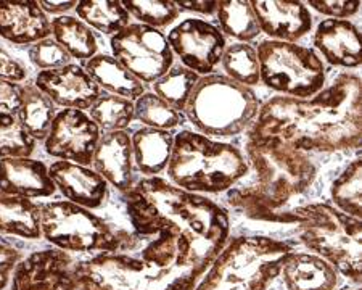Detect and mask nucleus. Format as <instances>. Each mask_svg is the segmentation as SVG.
Segmentation results:
<instances>
[{"label":"nucleus","instance_id":"f257e3e1","mask_svg":"<svg viewBox=\"0 0 362 290\" xmlns=\"http://www.w3.org/2000/svg\"><path fill=\"white\" fill-rule=\"evenodd\" d=\"M251 136L277 137L301 152H343L361 147L362 84L340 73L311 98L276 95L264 102Z\"/></svg>","mask_w":362,"mask_h":290},{"label":"nucleus","instance_id":"f03ea898","mask_svg":"<svg viewBox=\"0 0 362 290\" xmlns=\"http://www.w3.org/2000/svg\"><path fill=\"white\" fill-rule=\"evenodd\" d=\"M139 255L100 253L74 265L78 290H194L221 250L163 231Z\"/></svg>","mask_w":362,"mask_h":290},{"label":"nucleus","instance_id":"7ed1b4c3","mask_svg":"<svg viewBox=\"0 0 362 290\" xmlns=\"http://www.w3.org/2000/svg\"><path fill=\"white\" fill-rule=\"evenodd\" d=\"M126 210L139 237L176 231L223 250L230 221L226 208L204 195L187 192L160 176L144 178L126 194Z\"/></svg>","mask_w":362,"mask_h":290},{"label":"nucleus","instance_id":"20e7f679","mask_svg":"<svg viewBox=\"0 0 362 290\" xmlns=\"http://www.w3.org/2000/svg\"><path fill=\"white\" fill-rule=\"evenodd\" d=\"M247 160L258 182L230 189L227 200L253 221L293 223L290 202L309 190L317 178V166L308 153L277 137L248 136Z\"/></svg>","mask_w":362,"mask_h":290},{"label":"nucleus","instance_id":"39448f33","mask_svg":"<svg viewBox=\"0 0 362 290\" xmlns=\"http://www.w3.org/2000/svg\"><path fill=\"white\" fill-rule=\"evenodd\" d=\"M171 184L192 194H221L230 190L250 171L248 160L235 145L213 141L200 132L174 134L168 163Z\"/></svg>","mask_w":362,"mask_h":290},{"label":"nucleus","instance_id":"423d86ee","mask_svg":"<svg viewBox=\"0 0 362 290\" xmlns=\"http://www.w3.org/2000/svg\"><path fill=\"white\" fill-rule=\"evenodd\" d=\"M291 252L295 250L290 243L272 237H233L194 290H267Z\"/></svg>","mask_w":362,"mask_h":290},{"label":"nucleus","instance_id":"0eeeda50","mask_svg":"<svg viewBox=\"0 0 362 290\" xmlns=\"http://www.w3.org/2000/svg\"><path fill=\"white\" fill-rule=\"evenodd\" d=\"M261 103L251 87L226 74L200 76L185 107V118L206 137H233L255 123Z\"/></svg>","mask_w":362,"mask_h":290},{"label":"nucleus","instance_id":"6e6552de","mask_svg":"<svg viewBox=\"0 0 362 290\" xmlns=\"http://www.w3.org/2000/svg\"><path fill=\"white\" fill-rule=\"evenodd\" d=\"M298 237L317 257L354 284H361V219L348 216L327 203L291 208Z\"/></svg>","mask_w":362,"mask_h":290},{"label":"nucleus","instance_id":"1a4fd4ad","mask_svg":"<svg viewBox=\"0 0 362 290\" xmlns=\"http://www.w3.org/2000/svg\"><path fill=\"white\" fill-rule=\"evenodd\" d=\"M40 229L47 240L63 252L115 253L136 250L139 236L115 229L102 216L68 200L40 205Z\"/></svg>","mask_w":362,"mask_h":290},{"label":"nucleus","instance_id":"9d476101","mask_svg":"<svg viewBox=\"0 0 362 290\" xmlns=\"http://www.w3.org/2000/svg\"><path fill=\"white\" fill-rule=\"evenodd\" d=\"M259 79L280 95L311 98L325 86V65L313 49L296 42L262 40L256 47Z\"/></svg>","mask_w":362,"mask_h":290},{"label":"nucleus","instance_id":"9b49d317","mask_svg":"<svg viewBox=\"0 0 362 290\" xmlns=\"http://www.w3.org/2000/svg\"><path fill=\"white\" fill-rule=\"evenodd\" d=\"M110 44L116 60L144 86L153 84L174 65L168 37L160 29L142 23H131L112 36Z\"/></svg>","mask_w":362,"mask_h":290},{"label":"nucleus","instance_id":"f8f14e48","mask_svg":"<svg viewBox=\"0 0 362 290\" xmlns=\"http://www.w3.org/2000/svg\"><path fill=\"white\" fill-rule=\"evenodd\" d=\"M173 54L180 58L182 66L198 76H208L223 60L227 47L219 28L200 18H187L168 33Z\"/></svg>","mask_w":362,"mask_h":290},{"label":"nucleus","instance_id":"ddd939ff","mask_svg":"<svg viewBox=\"0 0 362 290\" xmlns=\"http://www.w3.org/2000/svg\"><path fill=\"white\" fill-rule=\"evenodd\" d=\"M100 136L102 131L83 110L63 108L52 123L44 149L54 158L89 166Z\"/></svg>","mask_w":362,"mask_h":290},{"label":"nucleus","instance_id":"4468645a","mask_svg":"<svg viewBox=\"0 0 362 290\" xmlns=\"http://www.w3.org/2000/svg\"><path fill=\"white\" fill-rule=\"evenodd\" d=\"M68 252L40 250L20 260L10 290H78Z\"/></svg>","mask_w":362,"mask_h":290},{"label":"nucleus","instance_id":"2eb2a0df","mask_svg":"<svg viewBox=\"0 0 362 290\" xmlns=\"http://www.w3.org/2000/svg\"><path fill=\"white\" fill-rule=\"evenodd\" d=\"M34 84L55 105L62 108H74L84 112L102 95V89L93 83L86 69L73 63L58 69L39 71Z\"/></svg>","mask_w":362,"mask_h":290},{"label":"nucleus","instance_id":"dca6fc26","mask_svg":"<svg viewBox=\"0 0 362 290\" xmlns=\"http://www.w3.org/2000/svg\"><path fill=\"white\" fill-rule=\"evenodd\" d=\"M261 33H266L271 40L296 42L313 29V13L303 2L285 0H251Z\"/></svg>","mask_w":362,"mask_h":290},{"label":"nucleus","instance_id":"f3484780","mask_svg":"<svg viewBox=\"0 0 362 290\" xmlns=\"http://www.w3.org/2000/svg\"><path fill=\"white\" fill-rule=\"evenodd\" d=\"M49 176L68 202L87 210H97L108 199V182L89 166L58 160L49 166Z\"/></svg>","mask_w":362,"mask_h":290},{"label":"nucleus","instance_id":"a211bd4d","mask_svg":"<svg viewBox=\"0 0 362 290\" xmlns=\"http://www.w3.org/2000/svg\"><path fill=\"white\" fill-rule=\"evenodd\" d=\"M93 171L122 194L134 187V152L131 136L126 131L103 132L92 158Z\"/></svg>","mask_w":362,"mask_h":290},{"label":"nucleus","instance_id":"6ab92c4d","mask_svg":"<svg viewBox=\"0 0 362 290\" xmlns=\"http://www.w3.org/2000/svg\"><path fill=\"white\" fill-rule=\"evenodd\" d=\"M50 20L34 0H0V37L33 45L52 36Z\"/></svg>","mask_w":362,"mask_h":290},{"label":"nucleus","instance_id":"aec40b11","mask_svg":"<svg viewBox=\"0 0 362 290\" xmlns=\"http://www.w3.org/2000/svg\"><path fill=\"white\" fill-rule=\"evenodd\" d=\"M0 192L26 199H45L57 192L49 168L31 156L0 160Z\"/></svg>","mask_w":362,"mask_h":290},{"label":"nucleus","instance_id":"412c9836","mask_svg":"<svg viewBox=\"0 0 362 290\" xmlns=\"http://www.w3.org/2000/svg\"><path fill=\"white\" fill-rule=\"evenodd\" d=\"M314 45L330 65L341 68L361 66L359 29L349 20L327 18L314 31Z\"/></svg>","mask_w":362,"mask_h":290},{"label":"nucleus","instance_id":"4be33fe9","mask_svg":"<svg viewBox=\"0 0 362 290\" xmlns=\"http://www.w3.org/2000/svg\"><path fill=\"white\" fill-rule=\"evenodd\" d=\"M280 274L287 290H335L340 277L334 266L311 253L291 252L285 258Z\"/></svg>","mask_w":362,"mask_h":290},{"label":"nucleus","instance_id":"5701e85b","mask_svg":"<svg viewBox=\"0 0 362 290\" xmlns=\"http://www.w3.org/2000/svg\"><path fill=\"white\" fill-rule=\"evenodd\" d=\"M134 163L145 178L158 176L168 168L171 158L174 134L171 131L140 127L131 136Z\"/></svg>","mask_w":362,"mask_h":290},{"label":"nucleus","instance_id":"b1692460","mask_svg":"<svg viewBox=\"0 0 362 290\" xmlns=\"http://www.w3.org/2000/svg\"><path fill=\"white\" fill-rule=\"evenodd\" d=\"M86 73L100 89L113 95H119L136 102L145 94V86L134 78L113 55L97 54L86 63Z\"/></svg>","mask_w":362,"mask_h":290},{"label":"nucleus","instance_id":"393cba45","mask_svg":"<svg viewBox=\"0 0 362 290\" xmlns=\"http://www.w3.org/2000/svg\"><path fill=\"white\" fill-rule=\"evenodd\" d=\"M0 231L23 239H40V205L26 197L0 192Z\"/></svg>","mask_w":362,"mask_h":290},{"label":"nucleus","instance_id":"a878e982","mask_svg":"<svg viewBox=\"0 0 362 290\" xmlns=\"http://www.w3.org/2000/svg\"><path fill=\"white\" fill-rule=\"evenodd\" d=\"M57 113L55 103L42 91H39L36 84L21 86V102L16 118L29 132V136L36 141H45Z\"/></svg>","mask_w":362,"mask_h":290},{"label":"nucleus","instance_id":"bb28decb","mask_svg":"<svg viewBox=\"0 0 362 290\" xmlns=\"http://www.w3.org/2000/svg\"><path fill=\"white\" fill-rule=\"evenodd\" d=\"M50 31L54 40H57L71 58L84 62L97 55L98 40L95 34L78 16H57L50 23Z\"/></svg>","mask_w":362,"mask_h":290},{"label":"nucleus","instance_id":"cd10ccee","mask_svg":"<svg viewBox=\"0 0 362 290\" xmlns=\"http://www.w3.org/2000/svg\"><path fill=\"white\" fill-rule=\"evenodd\" d=\"M74 10L81 21L107 36H115L131 25V15L118 0H79Z\"/></svg>","mask_w":362,"mask_h":290},{"label":"nucleus","instance_id":"c85d7f7f","mask_svg":"<svg viewBox=\"0 0 362 290\" xmlns=\"http://www.w3.org/2000/svg\"><path fill=\"white\" fill-rule=\"evenodd\" d=\"M221 33L248 44L261 34L258 21L250 2L245 0H223L216 10Z\"/></svg>","mask_w":362,"mask_h":290},{"label":"nucleus","instance_id":"c756f323","mask_svg":"<svg viewBox=\"0 0 362 290\" xmlns=\"http://www.w3.org/2000/svg\"><path fill=\"white\" fill-rule=\"evenodd\" d=\"M87 112L98 129L103 132L126 131L134 121V102L129 98L102 92V95Z\"/></svg>","mask_w":362,"mask_h":290},{"label":"nucleus","instance_id":"7c9ffc66","mask_svg":"<svg viewBox=\"0 0 362 290\" xmlns=\"http://www.w3.org/2000/svg\"><path fill=\"white\" fill-rule=\"evenodd\" d=\"M198 79H200V76L192 69L180 65H173L153 83V94L163 98L177 112H184Z\"/></svg>","mask_w":362,"mask_h":290},{"label":"nucleus","instance_id":"2f4dec72","mask_svg":"<svg viewBox=\"0 0 362 290\" xmlns=\"http://www.w3.org/2000/svg\"><path fill=\"white\" fill-rule=\"evenodd\" d=\"M361 158L353 160L340 173L330 187L332 200L335 202L337 210L348 216L361 219L362 216V195H361Z\"/></svg>","mask_w":362,"mask_h":290},{"label":"nucleus","instance_id":"473e14b6","mask_svg":"<svg viewBox=\"0 0 362 290\" xmlns=\"http://www.w3.org/2000/svg\"><path fill=\"white\" fill-rule=\"evenodd\" d=\"M134 120L140 121L145 127L171 131L184 124L185 118L182 112H177L153 92H145L134 102Z\"/></svg>","mask_w":362,"mask_h":290},{"label":"nucleus","instance_id":"72a5a7b5","mask_svg":"<svg viewBox=\"0 0 362 290\" xmlns=\"http://www.w3.org/2000/svg\"><path fill=\"white\" fill-rule=\"evenodd\" d=\"M221 63L226 76L238 84L251 87L261 83L258 54L253 45L245 42L227 45Z\"/></svg>","mask_w":362,"mask_h":290},{"label":"nucleus","instance_id":"f704fd0d","mask_svg":"<svg viewBox=\"0 0 362 290\" xmlns=\"http://www.w3.org/2000/svg\"><path fill=\"white\" fill-rule=\"evenodd\" d=\"M36 147L37 141L29 136L16 115L0 112V160L31 156Z\"/></svg>","mask_w":362,"mask_h":290},{"label":"nucleus","instance_id":"c9c22d12","mask_svg":"<svg viewBox=\"0 0 362 290\" xmlns=\"http://www.w3.org/2000/svg\"><path fill=\"white\" fill-rule=\"evenodd\" d=\"M122 5L139 23L155 29L171 26L180 15L177 4L171 0H126Z\"/></svg>","mask_w":362,"mask_h":290},{"label":"nucleus","instance_id":"e433bc0d","mask_svg":"<svg viewBox=\"0 0 362 290\" xmlns=\"http://www.w3.org/2000/svg\"><path fill=\"white\" fill-rule=\"evenodd\" d=\"M28 57L34 66L40 71H49V69H58L69 65L71 57L62 47L57 40L47 37L44 40L33 44L28 50Z\"/></svg>","mask_w":362,"mask_h":290},{"label":"nucleus","instance_id":"4c0bfd02","mask_svg":"<svg viewBox=\"0 0 362 290\" xmlns=\"http://www.w3.org/2000/svg\"><path fill=\"white\" fill-rule=\"evenodd\" d=\"M308 5L319 11V13L329 16V18L348 20L358 13L361 2L359 0H343V2H335V0H309Z\"/></svg>","mask_w":362,"mask_h":290},{"label":"nucleus","instance_id":"58836bf2","mask_svg":"<svg viewBox=\"0 0 362 290\" xmlns=\"http://www.w3.org/2000/svg\"><path fill=\"white\" fill-rule=\"evenodd\" d=\"M28 78V69L20 60L8 54L7 50L0 47V79L11 81V83H21Z\"/></svg>","mask_w":362,"mask_h":290},{"label":"nucleus","instance_id":"ea45409f","mask_svg":"<svg viewBox=\"0 0 362 290\" xmlns=\"http://www.w3.org/2000/svg\"><path fill=\"white\" fill-rule=\"evenodd\" d=\"M21 255L16 248L0 243V290L7 287L10 277L13 274L16 265L20 263Z\"/></svg>","mask_w":362,"mask_h":290},{"label":"nucleus","instance_id":"a19ab883","mask_svg":"<svg viewBox=\"0 0 362 290\" xmlns=\"http://www.w3.org/2000/svg\"><path fill=\"white\" fill-rule=\"evenodd\" d=\"M21 102V86L0 79V112L16 115Z\"/></svg>","mask_w":362,"mask_h":290},{"label":"nucleus","instance_id":"79ce46f5","mask_svg":"<svg viewBox=\"0 0 362 290\" xmlns=\"http://www.w3.org/2000/svg\"><path fill=\"white\" fill-rule=\"evenodd\" d=\"M177 7L180 8V11L182 10H187V11H197V13H202V15H213L216 13V10H218V4L219 2H206V0H195V2H176Z\"/></svg>","mask_w":362,"mask_h":290},{"label":"nucleus","instance_id":"37998d69","mask_svg":"<svg viewBox=\"0 0 362 290\" xmlns=\"http://www.w3.org/2000/svg\"><path fill=\"white\" fill-rule=\"evenodd\" d=\"M39 5H40V8L45 11V13L63 16L66 11L76 8L78 2H74V0H71V2H50V0H40Z\"/></svg>","mask_w":362,"mask_h":290},{"label":"nucleus","instance_id":"c03bdc74","mask_svg":"<svg viewBox=\"0 0 362 290\" xmlns=\"http://www.w3.org/2000/svg\"><path fill=\"white\" fill-rule=\"evenodd\" d=\"M343 290H361V289H358V287H354V289H343Z\"/></svg>","mask_w":362,"mask_h":290}]
</instances>
